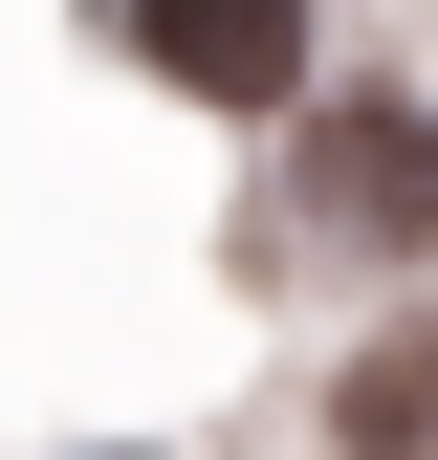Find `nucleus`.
<instances>
[{"mask_svg":"<svg viewBox=\"0 0 438 460\" xmlns=\"http://www.w3.org/2000/svg\"><path fill=\"white\" fill-rule=\"evenodd\" d=\"M285 219H307L328 263H438V110L416 88H307Z\"/></svg>","mask_w":438,"mask_h":460,"instance_id":"obj_1","label":"nucleus"},{"mask_svg":"<svg viewBox=\"0 0 438 460\" xmlns=\"http://www.w3.org/2000/svg\"><path fill=\"white\" fill-rule=\"evenodd\" d=\"M110 22H132V66H153V88L241 110V132L328 88V0H110Z\"/></svg>","mask_w":438,"mask_h":460,"instance_id":"obj_2","label":"nucleus"},{"mask_svg":"<svg viewBox=\"0 0 438 460\" xmlns=\"http://www.w3.org/2000/svg\"><path fill=\"white\" fill-rule=\"evenodd\" d=\"M328 438H351V460H438V307L372 329V351L328 373Z\"/></svg>","mask_w":438,"mask_h":460,"instance_id":"obj_3","label":"nucleus"}]
</instances>
